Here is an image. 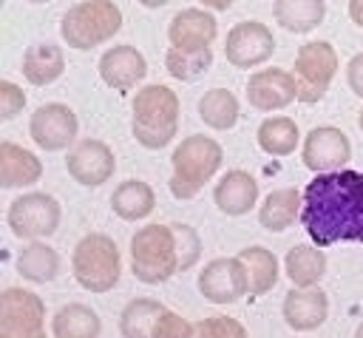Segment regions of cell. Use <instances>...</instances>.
<instances>
[{
	"label": "cell",
	"mask_w": 363,
	"mask_h": 338,
	"mask_svg": "<svg viewBox=\"0 0 363 338\" xmlns=\"http://www.w3.org/2000/svg\"><path fill=\"white\" fill-rule=\"evenodd\" d=\"M349 17L357 28H363V0H349Z\"/></svg>",
	"instance_id": "38"
},
{
	"label": "cell",
	"mask_w": 363,
	"mask_h": 338,
	"mask_svg": "<svg viewBox=\"0 0 363 338\" xmlns=\"http://www.w3.org/2000/svg\"><path fill=\"white\" fill-rule=\"evenodd\" d=\"M179 94L170 91L167 85H145L133 94V119H130V133L133 139L147 148L159 151L173 142L179 131Z\"/></svg>",
	"instance_id": "2"
},
{
	"label": "cell",
	"mask_w": 363,
	"mask_h": 338,
	"mask_svg": "<svg viewBox=\"0 0 363 338\" xmlns=\"http://www.w3.org/2000/svg\"><path fill=\"white\" fill-rule=\"evenodd\" d=\"M295 80H298V102L303 105H315L326 97L329 82L337 74V51L332 43L326 40H315V43H303L295 54V68H292Z\"/></svg>",
	"instance_id": "7"
},
{
	"label": "cell",
	"mask_w": 363,
	"mask_h": 338,
	"mask_svg": "<svg viewBox=\"0 0 363 338\" xmlns=\"http://www.w3.org/2000/svg\"><path fill=\"white\" fill-rule=\"evenodd\" d=\"M196 287L210 304H235L250 295V273L238 256L213 258L199 273Z\"/></svg>",
	"instance_id": "10"
},
{
	"label": "cell",
	"mask_w": 363,
	"mask_h": 338,
	"mask_svg": "<svg viewBox=\"0 0 363 338\" xmlns=\"http://www.w3.org/2000/svg\"><path fill=\"white\" fill-rule=\"evenodd\" d=\"M26 3H48V0H26Z\"/></svg>",
	"instance_id": "43"
},
{
	"label": "cell",
	"mask_w": 363,
	"mask_h": 338,
	"mask_svg": "<svg viewBox=\"0 0 363 338\" xmlns=\"http://www.w3.org/2000/svg\"><path fill=\"white\" fill-rule=\"evenodd\" d=\"M284 273L292 287H318L326 276V256L318 244H295L284 256Z\"/></svg>",
	"instance_id": "23"
},
{
	"label": "cell",
	"mask_w": 363,
	"mask_h": 338,
	"mask_svg": "<svg viewBox=\"0 0 363 338\" xmlns=\"http://www.w3.org/2000/svg\"><path fill=\"white\" fill-rule=\"evenodd\" d=\"M238 258L244 261V267L250 273V295H267L278 284L281 264H278L272 250H267L261 244H252V247L238 250Z\"/></svg>",
	"instance_id": "28"
},
{
	"label": "cell",
	"mask_w": 363,
	"mask_h": 338,
	"mask_svg": "<svg viewBox=\"0 0 363 338\" xmlns=\"http://www.w3.org/2000/svg\"><path fill=\"white\" fill-rule=\"evenodd\" d=\"M145 74H147V62H145L142 51L128 43L111 45L99 57V77L113 91H130L133 85H139L145 80Z\"/></svg>",
	"instance_id": "17"
},
{
	"label": "cell",
	"mask_w": 363,
	"mask_h": 338,
	"mask_svg": "<svg viewBox=\"0 0 363 338\" xmlns=\"http://www.w3.org/2000/svg\"><path fill=\"white\" fill-rule=\"evenodd\" d=\"M130 273L142 284H162L179 273L176 236L170 224L139 227L130 239Z\"/></svg>",
	"instance_id": "6"
},
{
	"label": "cell",
	"mask_w": 363,
	"mask_h": 338,
	"mask_svg": "<svg viewBox=\"0 0 363 338\" xmlns=\"http://www.w3.org/2000/svg\"><path fill=\"white\" fill-rule=\"evenodd\" d=\"M272 17L284 31L306 34L318 28L326 17V0H275Z\"/></svg>",
	"instance_id": "26"
},
{
	"label": "cell",
	"mask_w": 363,
	"mask_h": 338,
	"mask_svg": "<svg viewBox=\"0 0 363 338\" xmlns=\"http://www.w3.org/2000/svg\"><path fill=\"white\" fill-rule=\"evenodd\" d=\"M301 210H303V193L295 187H278L261 202L258 224L269 233H284L289 224L301 219Z\"/></svg>",
	"instance_id": "21"
},
{
	"label": "cell",
	"mask_w": 363,
	"mask_h": 338,
	"mask_svg": "<svg viewBox=\"0 0 363 338\" xmlns=\"http://www.w3.org/2000/svg\"><path fill=\"white\" fill-rule=\"evenodd\" d=\"M213 202L224 216H244L258 205V182L247 170H227L213 190Z\"/></svg>",
	"instance_id": "18"
},
{
	"label": "cell",
	"mask_w": 363,
	"mask_h": 338,
	"mask_svg": "<svg viewBox=\"0 0 363 338\" xmlns=\"http://www.w3.org/2000/svg\"><path fill=\"white\" fill-rule=\"evenodd\" d=\"M354 338H363V321H360V327L354 329Z\"/></svg>",
	"instance_id": "41"
},
{
	"label": "cell",
	"mask_w": 363,
	"mask_h": 338,
	"mask_svg": "<svg viewBox=\"0 0 363 338\" xmlns=\"http://www.w3.org/2000/svg\"><path fill=\"white\" fill-rule=\"evenodd\" d=\"M216 37H218V23L204 9H182L179 14H173L167 26V40L170 45H179V48L210 45Z\"/></svg>",
	"instance_id": "19"
},
{
	"label": "cell",
	"mask_w": 363,
	"mask_h": 338,
	"mask_svg": "<svg viewBox=\"0 0 363 338\" xmlns=\"http://www.w3.org/2000/svg\"><path fill=\"white\" fill-rule=\"evenodd\" d=\"M167 307L156 298H130L119 312L122 338H153V324Z\"/></svg>",
	"instance_id": "31"
},
{
	"label": "cell",
	"mask_w": 363,
	"mask_h": 338,
	"mask_svg": "<svg viewBox=\"0 0 363 338\" xmlns=\"http://www.w3.org/2000/svg\"><path fill=\"white\" fill-rule=\"evenodd\" d=\"M153 338H193V324L179 312L164 310L153 324Z\"/></svg>",
	"instance_id": "35"
},
{
	"label": "cell",
	"mask_w": 363,
	"mask_h": 338,
	"mask_svg": "<svg viewBox=\"0 0 363 338\" xmlns=\"http://www.w3.org/2000/svg\"><path fill=\"white\" fill-rule=\"evenodd\" d=\"M153 207H156V193L142 179H125L111 193V210L122 222H139V219L150 216Z\"/></svg>",
	"instance_id": "22"
},
{
	"label": "cell",
	"mask_w": 363,
	"mask_h": 338,
	"mask_svg": "<svg viewBox=\"0 0 363 338\" xmlns=\"http://www.w3.org/2000/svg\"><path fill=\"white\" fill-rule=\"evenodd\" d=\"M77 131H79L77 114L62 102H45L28 119V133L34 145L48 153L71 148L77 142Z\"/></svg>",
	"instance_id": "12"
},
{
	"label": "cell",
	"mask_w": 363,
	"mask_h": 338,
	"mask_svg": "<svg viewBox=\"0 0 363 338\" xmlns=\"http://www.w3.org/2000/svg\"><path fill=\"white\" fill-rule=\"evenodd\" d=\"M301 224L318 247L337 241L363 244V173L349 168L315 173L303 187Z\"/></svg>",
	"instance_id": "1"
},
{
	"label": "cell",
	"mask_w": 363,
	"mask_h": 338,
	"mask_svg": "<svg viewBox=\"0 0 363 338\" xmlns=\"http://www.w3.org/2000/svg\"><path fill=\"white\" fill-rule=\"evenodd\" d=\"M60 219H62L60 202L40 190L17 196L6 213L9 230L23 241H37V239L54 236L60 230Z\"/></svg>",
	"instance_id": "8"
},
{
	"label": "cell",
	"mask_w": 363,
	"mask_h": 338,
	"mask_svg": "<svg viewBox=\"0 0 363 338\" xmlns=\"http://www.w3.org/2000/svg\"><path fill=\"white\" fill-rule=\"evenodd\" d=\"M301 159H303V165H306L312 173H332V170H340V168L352 159L349 136H346L340 128H332V125L312 128V131L306 133V139H303Z\"/></svg>",
	"instance_id": "14"
},
{
	"label": "cell",
	"mask_w": 363,
	"mask_h": 338,
	"mask_svg": "<svg viewBox=\"0 0 363 338\" xmlns=\"http://www.w3.org/2000/svg\"><path fill=\"white\" fill-rule=\"evenodd\" d=\"M238 99L227 88H210L199 99V116L213 131H230L238 122Z\"/></svg>",
	"instance_id": "32"
},
{
	"label": "cell",
	"mask_w": 363,
	"mask_h": 338,
	"mask_svg": "<svg viewBox=\"0 0 363 338\" xmlns=\"http://www.w3.org/2000/svg\"><path fill=\"white\" fill-rule=\"evenodd\" d=\"M65 71V54L54 43H34L23 54V77L31 85H51Z\"/></svg>",
	"instance_id": "24"
},
{
	"label": "cell",
	"mask_w": 363,
	"mask_h": 338,
	"mask_svg": "<svg viewBox=\"0 0 363 338\" xmlns=\"http://www.w3.org/2000/svg\"><path fill=\"white\" fill-rule=\"evenodd\" d=\"M357 125H360V131H363V111H360V119H357Z\"/></svg>",
	"instance_id": "42"
},
{
	"label": "cell",
	"mask_w": 363,
	"mask_h": 338,
	"mask_svg": "<svg viewBox=\"0 0 363 338\" xmlns=\"http://www.w3.org/2000/svg\"><path fill=\"white\" fill-rule=\"evenodd\" d=\"M14 267H17V273L26 281H31V284H48L60 273V256H57V250L51 244H45L43 239H37V241H28L20 250Z\"/></svg>",
	"instance_id": "27"
},
{
	"label": "cell",
	"mask_w": 363,
	"mask_h": 338,
	"mask_svg": "<svg viewBox=\"0 0 363 338\" xmlns=\"http://www.w3.org/2000/svg\"><path fill=\"white\" fill-rule=\"evenodd\" d=\"M258 148L269 156H289L298 142H301V131H298V122L289 119V116H269L258 125Z\"/></svg>",
	"instance_id": "30"
},
{
	"label": "cell",
	"mask_w": 363,
	"mask_h": 338,
	"mask_svg": "<svg viewBox=\"0 0 363 338\" xmlns=\"http://www.w3.org/2000/svg\"><path fill=\"white\" fill-rule=\"evenodd\" d=\"M281 315H284L286 327H292L295 332L318 329V327H323V321L329 315V298L320 287H292L284 295Z\"/></svg>",
	"instance_id": "16"
},
{
	"label": "cell",
	"mask_w": 363,
	"mask_h": 338,
	"mask_svg": "<svg viewBox=\"0 0 363 338\" xmlns=\"http://www.w3.org/2000/svg\"><path fill=\"white\" fill-rule=\"evenodd\" d=\"M122 28V11L113 0H79L74 3L60 23V34L68 48L91 51L108 43Z\"/></svg>",
	"instance_id": "4"
},
{
	"label": "cell",
	"mask_w": 363,
	"mask_h": 338,
	"mask_svg": "<svg viewBox=\"0 0 363 338\" xmlns=\"http://www.w3.org/2000/svg\"><path fill=\"white\" fill-rule=\"evenodd\" d=\"M275 54L272 31L258 20L235 23L224 40V57L235 68H258Z\"/></svg>",
	"instance_id": "11"
},
{
	"label": "cell",
	"mask_w": 363,
	"mask_h": 338,
	"mask_svg": "<svg viewBox=\"0 0 363 338\" xmlns=\"http://www.w3.org/2000/svg\"><path fill=\"white\" fill-rule=\"evenodd\" d=\"M213 65V48L210 45H196V48H179L170 45L164 54V68L173 80L182 82H196L199 77L207 74V68Z\"/></svg>",
	"instance_id": "29"
},
{
	"label": "cell",
	"mask_w": 363,
	"mask_h": 338,
	"mask_svg": "<svg viewBox=\"0 0 363 338\" xmlns=\"http://www.w3.org/2000/svg\"><path fill=\"white\" fill-rule=\"evenodd\" d=\"M102 321L94 307L82 301H71L60 307L51 318V335L54 338H99Z\"/></svg>",
	"instance_id": "25"
},
{
	"label": "cell",
	"mask_w": 363,
	"mask_h": 338,
	"mask_svg": "<svg viewBox=\"0 0 363 338\" xmlns=\"http://www.w3.org/2000/svg\"><path fill=\"white\" fill-rule=\"evenodd\" d=\"M247 102L255 111H281L298 102V80L286 68H261L247 80Z\"/></svg>",
	"instance_id": "15"
},
{
	"label": "cell",
	"mask_w": 363,
	"mask_h": 338,
	"mask_svg": "<svg viewBox=\"0 0 363 338\" xmlns=\"http://www.w3.org/2000/svg\"><path fill=\"white\" fill-rule=\"evenodd\" d=\"M173 176H170V193L176 199H193L224 165V151L213 136H187L176 145L170 153Z\"/></svg>",
	"instance_id": "3"
},
{
	"label": "cell",
	"mask_w": 363,
	"mask_h": 338,
	"mask_svg": "<svg viewBox=\"0 0 363 338\" xmlns=\"http://www.w3.org/2000/svg\"><path fill=\"white\" fill-rule=\"evenodd\" d=\"M71 273L77 284L88 293H108L119 284L122 258L119 247L105 233H88L77 241L71 253Z\"/></svg>",
	"instance_id": "5"
},
{
	"label": "cell",
	"mask_w": 363,
	"mask_h": 338,
	"mask_svg": "<svg viewBox=\"0 0 363 338\" xmlns=\"http://www.w3.org/2000/svg\"><path fill=\"white\" fill-rule=\"evenodd\" d=\"M346 82H349L352 94L363 99V51L349 60V65H346Z\"/></svg>",
	"instance_id": "37"
},
{
	"label": "cell",
	"mask_w": 363,
	"mask_h": 338,
	"mask_svg": "<svg viewBox=\"0 0 363 338\" xmlns=\"http://www.w3.org/2000/svg\"><path fill=\"white\" fill-rule=\"evenodd\" d=\"M23 108H26V91L6 80L0 85V116L3 119H14Z\"/></svg>",
	"instance_id": "36"
},
{
	"label": "cell",
	"mask_w": 363,
	"mask_h": 338,
	"mask_svg": "<svg viewBox=\"0 0 363 338\" xmlns=\"http://www.w3.org/2000/svg\"><path fill=\"white\" fill-rule=\"evenodd\" d=\"M45 304L37 293L9 287L0 295V338H45Z\"/></svg>",
	"instance_id": "9"
},
{
	"label": "cell",
	"mask_w": 363,
	"mask_h": 338,
	"mask_svg": "<svg viewBox=\"0 0 363 338\" xmlns=\"http://www.w3.org/2000/svg\"><path fill=\"white\" fill-rule=\"evenodd\" d=\"M43 176V162L23 145L14 142H0V182L3 187H28L40 182Z\"/></svg>",
	"instance_id": "20"
},
{
	"label": "cell",
	"mask_w": 363,
	"mask_h": 338,
	"mask_svg": "<svg viewBox=\"0 0 363 338\" xmlns=\"http://www.w3.org/2000/svg\"><path fill=\"white\" fill-rule=\"evenodd\" d=\"M139 6H145V9H162V6H167L170 0H136Z\"/></svg>",
	"instance_id": "40"
},
{
	"label": "cell",
	"mask_w": 363,
	"mask_h": 338,
	"mask_svg": "<svg viewBox=\"0 0 363 338\" xmlns=\"http://www.w3.org/2000/svg\"><path fill=\"white\" fill-rule=\"evenodd\" d=\"M204 9H213V11H227L233 6V0H199Z\"/></svg>",
	"instance_id": "39"
},
{
	"label": "cell",
	"mask_w": 363,
	"mask_h": 338,
	"mask_svg": "<svg viewBox=\"0 0 363 338\" xmlns=\"http://www.w3.org/2000/svg\"><path fill=\"white\" fill-rule=\"evenodd\" d=\"M65 170L74 182L85 185V187H99L105 185L113 170H116V156L111 151V145H105L102 139H77L71 148H68V156H65Z\"/></svg>",
	"instance_id": "13"
},
{
	"label": "cell",
	"mask_w": 363,
	"mask_h": 338,
	"mask_svg": "<svg viewBox=\"0 0 363 338\" xmlns=\"http://www.w3.org/2000/svg\"><path fill=\"white\" fill-rule=\"evenodd\" d=\"M193 338H250L244 324L230 315H210L193 324Z\"/></svg>",
	"instance_id": "34"
},
{
	"label": "cell",
	"mask_w": 363,
	"mask_h": 338,
	"mask_svg": "<svg viewBox=\"0 0 363 338\" xmlns=\"http://www.w3.org/2000/svg\"><path fill=\"white\" fill-rule=\"evenodd\" d=\"M173 227V236H176V258H179V273L196 267L199 256H201V239L196 233V227L184 224V222H176L170 224Z\"/></svg>",
	"instance_id": "33"
}]
</instances>
